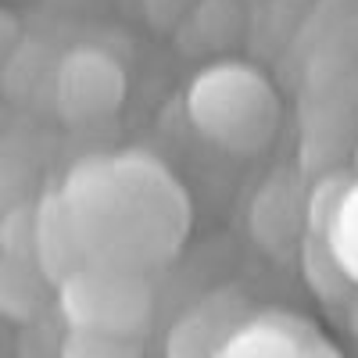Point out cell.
<instances>
[{
    "instance_id": "obj_5",
    "label": "cell",
    "mask_w": 358,
    "mask_h": 358,
    "mask_svg": "<svg viewBox=\"0 0 358 358\" xmlns=\"http://www.w3.org/2000/svg\"><path fill=\"white\" fill-rule=\"evenodd\" d=\"M222 355H334V348L315 326L290 312H262L241 319L222 344Z\"/></svg>"
},
{
    "instance_id": "obj_11",
    "label": "cell",
    "mask_w": 358,
    "mask_h": 358,
    "mask_svg": "<svg viewBox=\"0 0 358 358\" xmlns=\"http://www.w3.org/2000/svg\"><path fill=\"white\" fill-rule=\"evenodd\" d=\"M326 241H330V248H334L337 262L344 265V273L351 276V283L358 287V176H355L351 190L344 194V201L337 208Z\"/></svg>"
},
{
    "instance_id": "obj_2",
    "label": "cell",
    "mask_w": 358,
    "mask_h": 358,
    "mask_svg": "<svg viewBox=\"0 0 358 358\" xmlns=\"http://www.w3.org/2000/svg\"><path fill=\"white\" fill-rule=\"evenodd\" d=\"M190 126L226 155H262L280 129L273 83L244 62H215L190 83Z\"/></svg>"
},
{
    "instance_id": "obj_10",
    "label": "cell",
    "mask_w": 358,
    "mask_h": 358,
    "mask_svg": "<svg viewBox=\"0 0 358 358\" xmlns=\"http://www.w3.org/2000/svg\"><path fill=\"white\" fill-rule=\"evenodd\" d=\"M351 183H355V172H326L315 179V187L305 194V233H315V236L330 233V222L344 194L351 190Z\"/></svg>"
},
{
    "instance_id": "obj_12",
    "label": "cell",
    "mask_w": 358,
    "mask_h": 358,
    "mask_svg": "<svg viewBox=\"0 0 358 358\" xmlns=\"http://www.w3.org/2000/svg\"><path fill=\"white\" fill-rule=\"evenodd\" d=\"M33 248H36V204L18 201L0 222V255L33 258Z\"/></svg>"
},
{
    "instance_id": "obj_7",
    "label": "cell",
    "mask_w": 358,
    "mask_h": 358,
    "mask_svg": "<svg viewBox=\"0 0 358 358\" xmlns=\"http://www.w3.org/2000/svg\"><path fill=\"white\" fill-rule=\"evenodd\" d=\"M255 236L268 251H290L305 236V197L287 179H268L255 197Z\"/></svg>"
},
{
    "instance_id": "obj_14",
    "label": "cell",
    "mask_w": 358,
    "mask_h": 358,
    "mask_svg": "<svg viewBox=\"0 0 358 358\" xmlns=\"http://www.w3.org/2000/svg\"><path fill=\"white\" fill-rule=\"evenodd\" d=\"M355 176H358V143H355Z\"/></svg>"
},
{
    "instance_id": "obj_9",
    "label": "cell",
    "mask_w": 358,
    "mask_h": 358,
    "mask_svg": "<svg viewBox=\"0 0 358 358\" xmlns=\"http://www.w3.org/2000/svg\"><path fill=\"white\" fill-rule=\"evenodd\" d=\"M297 251H301V273H305V280H308V287H312V294L319 297V301L337 305V301H348V297L358 290L351 283V276L344 273V265L337 262V255H334L326 236L305 233Z\"/></svg>"
},
{
    "instance_id": "obj_1",
    "label": "cell",
    "mask_w": 358,
    "mask_h": 358,
    "mask_svg": "<svg viewBox=\"0 0 358 358\" xmlns=\"http://www.w3.org/2000/svg\"><path fill=\"white\" fill-rule=\"evenodd\" d=\"M86 262L151 273L190 236V197L151 155H104L72 169L62 190Z\"/></svg>"
},
{
    "instance_id": "obj_3",
    "label": "cell",
    "mask_w": 358,
    "mask_h": 358,
    "mask_svg": "<svg viewBox=\"0 0 358 358\" xmlns=\"http://www.w3.org/2000/svg\"><path fill=\"white\" fill-rule=\"evenodd\" d=\"M57 287V308L76 330L140 337L155 312V287L143 268L86 262Z\"/></svg>"
},
{
    "instance_id": "obj_4",
    "label": "cell",
    "mask_w": 358,
    "mask_h": 358,
    "mask_svg": "<svg viewBox=\"0 0 358 358\" xmlns=\"http://www.w3.org/2000/svg\"><path fill=\"white\" fill-rule=\"evenodd\" d=\"M126 69L101 47H76L54 69V104L72 126L111 118L126 101Z\"/></svg>"
},
{
    "instance_id": "obj_13",
    "label": "cell",
    "mask_w": 358,
    "mask_h": 358,
    "mask_svg": "<svg viewBox=\"0 0 358 358\" xmlns=\"http://www.w3.org/2000/svg\"><path fill=\"white\" fill-rule=\"evenodd\" d=\"M65 355H76V358H97V355H129L136 351V341L133 337H111V334H97V330H76L69 326L65 334Z\"/></svg>"
},
{
    "instance_id": "obj_6",
    "label": "cell",
    "mask_w": 358,
    "mask_h": 358,
    "mask_svg": "<svg viewBox=\"0 0 358 358\" xmlns=\"http://www.w3.org/2000/svg\"><path fill=\"white\" fill-rule=\"evenodd\" d=\"M36 265L50 283H62L69 273L86 265V251L79 244V233L69 219V208L62 194H50L36 204V248H33Z\"/></svg>"
},
{
    "instance_id": "obj_8",
    "label": "cell",
    "mask_w": 358,
    "mask_h": 358,
    "mask_svg": "<svg viewBox=\"0 0 358 358\" xmlns=\"http://www.w3.org/2000/svg\"><path fill=\"white\" fill-rule=\"evenodd\" d=\"M54 283L33 258L0 255V315L11 322L36 319L47 305V290Z\"/></svg>"
}]
</instances>
